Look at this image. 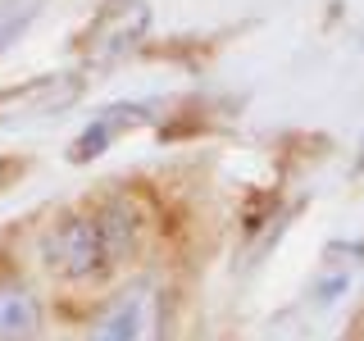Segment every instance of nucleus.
<instances>
[{"instance_id":"f257e3e1","label":"nucleus","mask_w":364,"mask_h":341,"mask_svg":"<svg viewBox=\"0 0 364 341\" xmlns=\"http://www.w3.org/2000/svg\"><path fill=\"white\" fill-rule=\"evenodd\" d=\"M132 246H136L132 205L109 200L91 214H68V219L50 223V232L41 237V259L55 278L82 282V278H100L105 269H114Z\"/></svg>"},{"instance_id":"20e7f679","label":"nucleus","mask_w":364,"mask_h":341,"mask_svg":"<svg viewBox=\"0 0 364 341\" xmlns=\"http://www.w3.org/2000/svg\"><path fill=\"white\" fill-rule=\"evenodd\" d=\"M0 341H41V301L23 278H0Z\"/></svg>"},{"instance_id":"6e6552de","label":"nucleus","mask_w":364,"mask_h":341,"mask_svg":"<svg viewBox=\"0 0 364 341\" xmlns=\"http://www.w3.org/2000/svg\"><path fill=\"white\" fill-rule=\"evenodd\" d=\"M41 14V0H0V50L18 41V32Z\"/></svg>"},{"instance_id":"f03ea898","label":"nucleus","mask_w":364,"mask_h":341,"mask_svg":"<svg viewBox=\"0 0 364 341\" xmlns=\"http://www.w3.org/2000/svg\"><path fill=\"white\" fill-rule=\"evenodd\" d=\"M164 337V296L155 282H132L100 310L87 341H159Z\"/></svg>"},{"instance_id":"39448f33","label":"nucleus","mask_w":364,"mask_h":341,"mask_svg":"<svg viewBox=\"0 0 364 341\" xmlns=\"http://www.w3.org/2000/svg\"><path fill=\"white\" fill-rule=\"evenodd\" d=\"M364 269V246L360 242H337V246H328L323 250V269H318V278H314V305H333L341 291L355 282V273Z\"/></svg>"},{"instance_id":"423d86ee","label":"nucleus","mask_w":364,"mask_h":341,"mask_svg":"<svg viewBox=\"0 0 364 341\" xmlns=\"http://www.w3.org/2000/svg\"><path fill=\"white\" fill-rule=\"evenodd\" d=\"M151 114H146V105H114L105 114H96V123L77 136V146H73V159L82 164V159H96L100 151H105L109 141H119L123 132H132L136 123H146Z\"/></svg>"},{"instance_id":"7ed1b4c3","label":"nucleus","mask_w":364,"mask_h":341,"mask_svg":"<svg viewBox=\"0 0 364 341\" xmlns=\"http://www.w3.org/2000/svg\"><path fill=\"white\" fill-rule=\"evenodd\" d=\"M146 28H151V9H146L141 0H109V5L91 18V28L82 32V55L96 60V64L119 60V55H128L132 45L146 37Z\"/></svg>"},{"instance_id":"0eeeda50","label":"nucleus","mask_w":364,"mask_h":341,"mask_svg":"<svg viewBox=\"0 0 364 341\" xmlns=\"http://www.w3.org/2000/svg\"><path fill=\"white\" fill-rule=\"evenodd\" d=\"M77 96V82H60V77H41V82H32L28 91H9L5 105H14L18 114H55L60 105Z\"/></svg>"}]
</instances>
